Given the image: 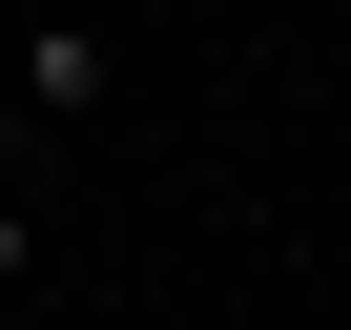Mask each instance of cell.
<instances>
[{
  "label": "cell",
  "mask_w": 351,
  "mask_h": 330,
  "mask_svg": "<svg viewBox=\"0 0 351 330\" xmlns=\"http://www.w3.org/2000/svg\"><path fill=\"white\" fill-rule=\"evenodd\" d=\"M0 83H21L42 124H104V83H124V42H104V21H21V62H0Z\"/></svg>",
  "instance_id": "6da1fadb"
},
{
  "label": "cell",
  "mask_w": 351,
  "mask_h": 330,
  "mask_svg": "<svg viewBox=\"0 0 351 330\" xmlns=\"http://www.w3.org/2000/svg\"><path fill=\"white\" fill-rule=\"evenodd\" d=\"M42 144H62V124H42L21 83H0V186H21V165H42ZM21 207H42V186H21Z\"/></svg>",
  "instance_id": "7a4b0ae2"
},
{
  "label": "cell",
  "mask_w": 351,
  "mask_h": 330,
  "mask_svg": "<svg viewBox=\"0 0 351 330\" xmlns=\"http://www.w3.org/2000/svg\"><path fill=\"white\" fill-rule=\"evenodd\" d=\"M0 289H42V207H21V186H0Z\"/></svg>",
  "instance_id": "3957f363"
}]
</instances>
